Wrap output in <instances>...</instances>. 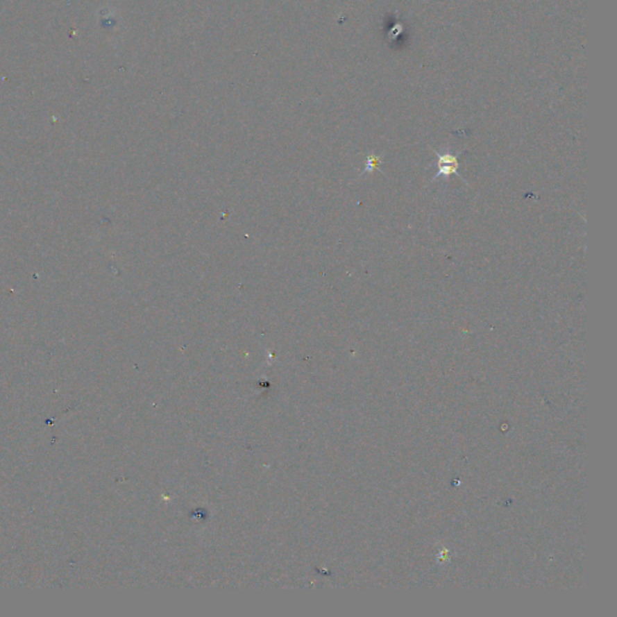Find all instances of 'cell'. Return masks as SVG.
Listing matches in <instances>:
<instances>
[{
  "label": "cell",
  "instance_id": "obj_1",
  "mask_svg": "<svg viewBox=\"0 0 617 617\" xmlns=\"http://www.w3.org/2000/svg\"><path fill=\"white\" fill-rule=\"evenodd\" d=\"M461 152H458L456 155H453V153H438V152H435V155L438 157V173L434 175V178L433 180H438L440 176H445V178H448V176H451V175H457L458 178L462 180L463 183H466V180L463 178L462 175L458 173V168H459V162H458V155H459Z\"/></svg>",
  "mask_w": 617,
  "mask_h": 617
},
{
  "label": "cell",
  "instance_id": "obj_2",
  "mask_svg": "<svg viewBox=\"0 0 617 617\" xmlns=\"http://www.w3.org/2000/svg\"><path fill=\"white\" fill-rule=\"evenodd\" d=\"M380 164V157L379 155H369L368 158H366V173H371L373 170L378 169L379 168Z\"/></svg>",
  "mask_w": 617,
  "mask_h": 617
}]
</instances>
